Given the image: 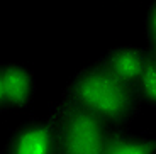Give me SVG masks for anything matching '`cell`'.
<instances>
[{"label": "cell", "mask_w": 156, "mask_h": 154, "mask_svg": "<svg viewBox=\"0 0 156 154\" xmlns=\"http://www.w3.org/2000/svg\"><path fill=\"white\" fill-rule=\"evenodd\" d=\"M71 98L100 119L121 120L131 112L133 90L107 66L83 73L71 88Z\"/></svg>", "instance_id": "cell-1"}, {"label": "cell", "mask_w": 156, "mask_h": 154, "mask_svg": "<svg viewBox=\"0 0 156 154\" xmlns=\"http://www.w3.org/2000/svg\"><path fill=\"white\" fill-rule=\"evenodd\" d=\"M105 142L102 119L71 100L59 124V154H104Z\"/></svg>", "instance_id": "cell-2"}, {"label": "cell", "mask_w": 156, "mask_h": 154, "mask_svg": "<svg viewBox=\"0 0 156 154\" xmlns=\"http://www.w3.org/2000/svg\"><path fill=\"white\" fill-rule=\"evenodd\" d=\"M53 146V125H36L19 134L12 154H51Z\"/></svg>", "instance_id": "cell-3"}, {"label": "cell", "mask_w": 156, "mask_h": 154, "mask_svg": "<svg viewBox=\"0 0 156 154\" xmlns=\"http://www.w3.org/2000/svg\"><path fill=\"white\" fill-rule=\"evenodd\" d=\"M107 68L117 78L129 83L141 78L143 68H144V56L136 49H119L112 53V56L109 58Z\"/></svg>", "instance_id": "cell-4"}, {"label": "cell", "mask_w": 156, "mask_h": 154, "mask_svg": "<svg viewBox=\"0 0 156 154\" xmlns=\"http://www.w3.org/2000/svg\"><path fill=\"white\" fill-rule=\"evenodd\" d=\"M2 76V86H4V98H7L12 105H22L26 103L31 88V80L29 75L22 68L17 66H9L4 69Z\"/></svg>", "instance_id": "cell-5"}, {"label": "cell", "mask_w": 156, "mask_h": 154, "mask_svg": "<svg viewBox=\"0 0 156 154\" xmlns=\"http://www.w3.org/2000/svg\"><path fill=\"white\" fill-rule=\"evenodd\" d=\"M153 151L154 142H136L114 135L105 142L104 154H153Z\"/></svg>", "instance_id": "cell-6"}, {"label": "cell", "mask_w": 156, "mask_h": 154, "mask_svg": "<svg viewBox=\"0 0 156 154\" xmlns=\"http://www.w3.org/2000/svg\"><path fill=\"white\" fill-rule=\"evenodd\" d=\"M141 80H143V88H144V95L148 96L149 102L156 100V69H154V58L149 56L144 59V68L141 73Z\"/></svg>", "instance_id": "cell-7"}, {"label": "cell", "mask_w": 156, "mask_h": 154, "mask_svg": "<svg viewBox=\"0 0 156 154\" xmlns=\"http://www.w3.org/2000/svg\"><path fill=\"white\" fill-rule=\"evenodd\" d=\"M149 41L154 44L156 41V9H151V14H149Z\"/></svg>", "instance_id": "cell-8"}, {"label": "cell", "mask_w": 156, "mask_h": 154, "mask_svg": "<svg viewBox=\"0 0 156 154\" xmlns=\"http://www.w3.org/2000/svg\"><path fill=\"white\" fill-rule=\"evenodd\" d=\"M4 100V86H2V76H0V102Z\"/></svg>", "instance_id": "cell-9"}]
</instances>
